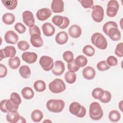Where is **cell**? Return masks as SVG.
<instances>
[{"instance_id":"obj_3","label":"cell","mask_w":123,"mask_h":123,"mask_svg":"<svg viewBox=\"0 0 123 123\" xmlns=\"http://www.w3.org/2000/svg\"><path fill=\"white\" fill-rule=\"evenodd\" d=\"M65 106L64 102L62 99H51L48 100L46 103L48 110L52 112L59 113L64 109Z\"/></svg>"},{"instance_id":"obj_25","label":"cell","mask_w":123,"mask_h":123,"mask_svg":"<svg viewBox=\"0 0 123 123\" xmlns=\"http://www.w3.org/2000/svg\"><path fill=\"white\" fill-rule=\"evenodd\" d=\"M21 94L24 98L30 99L34 96V92L33 89L30 87H25L21 91Z\"/></svg>"},{"instance_id":"obj_31","label":"cell","mask_w":123,"mask_h":123,"mask_svg":"<svg viewBox=\"0 0 123 123\" xmlns=\"http://www.w3.org/2000/svg\"><path fill=\"white\" fill-rule=\"evenodd\" d=\"M33 86L36 91L38 92H43L45 91L46 88L45 82L41 80H38L35 82Z\"/></svg>"},{"instance_id":"obj_20","label":"cell","mask_w":123,"mask_h":123,"mask_svg":"<svg viewBox=\"0 0 123 123\" xmlns=\"http://www.w3.org/2000/svg\"><path fill=\"white\" fill-rule=\"evenodd\" d=\"M68 34L72 37L77 38L82 34L81 28L77 25H72L68 29Z\"/></svg>"},{"instance_id":"obj_2","label":"cell","mask_w":123,"mask_h":123,"mask_svg":"<svg viewBox=\"0 0 123 123\" xmlns=\"http://www.w3.org/2000/svg\"><path fill=\"white\" fill-rule=\"evenodd\" d=\"M91 41L92 43L99 49H105L107 47V40L101 33H94L91 37Z\"/></svg>"},{"instance_id":"obj_29","label":"cell","mask_w":123,"mask_h":123,"mask_svg":"<svg viewBox=\"0 0 123 123\" xmlns=\"http://www.w3.org/2000/svg\"><path fill=\"white\" fill-rule=\"evenodd\" d=\"M31 119L36 123H38L41 121L43 118V114L42 112L39 110H34L31 115Z\"/></svg>"},{"instance_id":"obj_14","label":"cell","mask_w":123,"mask_h":123,"mask_svg":"<svg viewBox=\"0 0 123 123\" xmlns=\"http://www.w3.org/2000/svg\"><path fill=\"white\" fill-rule=\"evenodd\" d=\"M65 71V66L64 63L60 60L56 61L53 64L52 69V73L55 75H61Z\"/></svg>"},{"instance_id":"obj_24","label":"cell","mask_w":123,"mask_h":123,"mask_svg":"<svg viewBox=\"0 0 123 123\" xmlns=\"http://www.w3.org/2000/svg\"><path fill=\"white\" fill-rule=\"evenodd\" d=\"M20 115L17 111L8 112L6 116L7 121L11 123H16L19 122Z\"/></svg>"},{"instance_id":"obj_37","label":"cell","mask_w":123,"mask_h":123,"mask_svg":"<svg viewBox=\"0 0 123 123\" xmlns=\"http://www.w3.org/2000/svg\"><path fill=\"white\" fill-rule=\"evenodd\" d=\"M112 27H118V25L115 22L112 21H110L106 22L103 25L102 30L104 32V33L106 35H107L108 30Z\"/></svg>"},{"instance_id":"obj_1","label":"cell","mask_w":123,"mask_h":123,"mask_svg":"<svg viewBox=\"0 0 123 123\" xmlns=\"http://www.w3.org/2000/svg\"><path fill=\"white\" fill-rule=\"evenodd\" d=\"M89 115L91 119L98 121L102 118L103 111L100 105L97 102H93L90 104Z\"/></svg>"},{"instance_id":"obj_17","label":"cell","mask_w":123,"mask_h":123,"mask_svg":"<svg viewBox=\"0 0 123 123\" xmlns=\"http://www.w3.org/2000/svg\"><path fill=\"white\" fill-rule=\"evenodd\" d=\"M51 11L54 13H61L64 11V2L62 0H53L51 4Z\"/></svg>"},{"instance_id":"obj_8","label":"cell","mask_w":123,"mask_h":123,"mask_svg":"<svg viewBox=\"0 0 123 123\" xmlns=\"http://www.w3.org/2000/svg\"><path fill=\"white\" fill-rule=\"evenodd\" d=\"M119 8V5L117 0H110L107 5L106 14L109 17H114L116 15Z\"/></svg>"},{"instance_id":"obj_30","label":"cell","mask_w":123,"mask_h":123,"mask_svg":"<svg viewBox=\"0 0 123 123\" xmlns=\"http://www.w3.org/2000/svg\"><path fill=\"white\" fill-rule=\"evenodd\" d=\"M1 2L3 5L9 10L15 9L18 4L17 0H2Z\"/></svg>"},{"instance_id":"obj_21","label":"cell","mask_w":123,"mask_h":123,"mask_svg":"<svg viewBox=\"0 0 123 123\" xmlns=\"http://www.w3.org/2000/svg\"><path fill=\"white\" fill-rule=\"evenodd\" d=\"M42 29L44 35L46 37H51L53 36L55 32V27L49 22L43 24Z\"/></svg>"},{"instance_id":"obj_36","label":"cell","mask_w":123,"mask_h":123,"mask_svg":"<svg viewBox=\"0 0 123 123\" xmlns=\"http://www.w3.org/2000/svg\"><path fill=\"white\" fill-rule=\"evenodd\" d=\"M83 53L87 56L92 57L93 56L95 52V49L90 45H87L85 46L82 50Z\"/></svg>"},{"instance_id":"obj_47","label":"cell","mask_w":123,"mask_h":123,"mask_svg":"<svg viewBox=\"0 0 123 123\" xmlns=\"http://www.w3.org/2000/svg\"><path fill=\"white\" fill-rule=\"evenodd\" d=\"M14 29L19 34H23L26 30L25 26L21 23H17L14 25Z\"/></svg>"},{"instance_id":"obj_32","label":"cell","mask_w":123,"mask_h":123,"mask_svg":"<svg viewBox=\"0 0 123 123\" xmlns=\"http://www.w3.org/2000/svg\"><path fill=\"white\" fill-rule=\"evenodd\" d=\"M108 118L112 122H118L121 119V114L118 111L113 110L109 112Z\"/></svg>"},{"instance_id":"obj_43","label":"cell","mask_w":123,"mask_h":123,"mask_svg":"<svg viewBox=\"0 0 123 123\" xmlns=\"http://www.w3.org/2000/svg\"><path fill=\"white\" fill-rule=\"evenodd\" d=\"M80 2L81 5L85 9H93L94 6V2L92 0H82Z\"/></svg>"},{"instance_id":"obj_50","label":"cell","mask_w":123,"mask_h":123,"mask_svg":"<svg viewBox=\"0 0 123 123\" xmlns=\"http://www.w3.org/2000/svg\"><path fill=\"white\" fill-rule=\"evenodd\" d=\"M123 101H121V102L119 103V108H120V110H121V111H123V110H122V102Z\"/></svg>"},{"instance_id":"obj_45","label":"cell","mask_w":123,"mask_h":123,"mask_svg":"<svg viewBox=\"0 0 123 123\" xmlns=\"http://www.w3.org/2000/svg\"><path fill=\"white\" fill-rule=\"evenodd\" d=\"M29 32L30 36L34 35H41V32L39 28L35 25L29 27Z\"/></svg>"},{"instance_id":"obj_48","label":"cell","mask_w":123,"mask_h":123,"mask_svg":"<svg viewBox=\"0 0 123 123\" xmlns=\"http://www.w3.org/2000/svg\"><path fill=\"white\" fill-rule=\"evenodd\" d=\"M106 62L110 66H115L118 64V60L114 56H110L107 58Z\"/></svg>"},{"instance_id":"obj_13","label":"cell","mask_w":123,"mask_h":123,"mask_svg":"<svg viewBox=\"0 0 123 123\" xmlns=\"http://www.w3.org/2000/svg\"><path fill=\"white\" fill-rule=\"evenodd\" d=\"M22 18L23 22L27 26L30 27L34 25L35 19L33 14L29 11H25L22 13Z\"/></svg>"},{"instance_id":"obj_38","label":"cell","mask_w":123,"mask_h":123,"mask_svg":"<svg viewBox=\"0 0 123 123\" xmlns=\"http://www.w3.org/2000/svg\"><path fill=\"white\" fill-rule=\"evenodd\" d=\"M63 60L67 63H70L74 61V54L71 51H65L62 54Z\"/></svg>"},{"instance_id":"obj_7","label":"cell","mask_w":123,"mask_h":123,"mask_svg":"<svg viewBox=\"0 0 123 123\" xmlns=\"http://www.w3.org/2000/svg\"><path fill=\"white\" fill-rule=\"evenodd\" d=\"M53 23L62 29H64L68 27L70 24L69 18L65 16L55 15L52 18Z\"/></svg>"},{"instance_id":"obj_28","label":"cell","mask_w":123,"mask_h":123,"mask_svg":"<svg viewBox=\"0 0 123 123\" xmlns=\"http://www.w3.org/2000/svg\"><path fill=\"white\" fill-rule=\"evenodd\" d=\"M21 64V61L19 58L15 56L12 58H10L8 61V65L10 68L13 70L17 69Z\"/></svg>"},{"instance_id":"obj_19","label":"cell","mask_w":123,"mask_h":123,"mask_svg":"<svg viewBox=\"0 0 123 123\" xmlns=\"http://www.w3.org/2000/svg\"><path fill=\"white\" fill-rule=\"evenodd\" d=\"M82 74L85 79L90 80L95 77L96 71L93 67L87 66L83 69L82 71Z\"/></svg>"},{"instance_id":"obj_44","label":"cell","mask_w":123,"mask_h":123,"mask_svg":"<svg viewBox=\"0 0 123 123\" xmlns=\"http://www.w3.org/2000/svg\"><path fill=\"white\" fill-rule=\"evenodd\" d=\"M115 54L119 57H123V43L120 42L118 43L115 49Z\"/></svg>"},{"instance_id":"obj_15","label":"cell","mask_w":123,"mask_h":123,"mask_svg":"<svg viewBox=\"0 0 123 123\" xmlns=\"http://www.w3.org/2000/svg\"><path fill=\"white\" fill-rule=\"evenodd\" d=\"M37 55L33 52H25L22 55V60L28 64L35 63L37 60Z\"/></svg>"},{"instance_id":"obj_33","label":"cell","mask_w":123,"mask_h":123,"mask_svg":"<svg viewBox=\"0 0 123 123\" xmlns=\"http://www.w3.org/2000/svg\"><path fill=\"white\" fill-rule=\"evenodd\" d=\"M75 64L80 68L83 67L87 63V59L84 55H79L74 60Z\"/></svg>"},{"instance_id":"obj_49","label":"cell","mask_w":123,"mask_h":123,"mask_svg":"<svg viewBox=\"0 0 123 123\" xmlns=\"http://www.w3.org/2000/svg\"><path fill=\"white\" fill-rule=\"evenodd\" d=\"M7 74V69L6 67L0 63V78H4L5 77Z\"/></svg>"},{"instance_id":"obj_26","label":"cell","mask_w":123,"mask_h":123,"mask_svg":"<svg viewBox=\"0 0 123 123\" xmlns=\"http://www.w3.org/2000/svg\"><path fill=\"white\" fill-rule=\"evenodd\" d=\"M19 72L20 75L24 78L27 79L30 78L31 72L30 68L27 65H23L19 69Z\"/></svg>"},{"instance_id":"obj_35","label":"cell","mask_w":123,"mask_h":123,"mask_svg":"<svg viewBox=\"0 0 123 123\" xmlns=\"http://www.w3.org/2000/svg\"><path fill=\"white\" fill-rule=\"evenodd\" d=\"M104 93V90L99 87H97L94 88L92 92V97L96 99H100L102 96H103Z\"/></svg>"},{"instance_id":"obj_5","label":"cell","mask_w":123,"mask_h":123,"mask_svg":"<svg viewBox=\"0 0 123 123\" xmlns=\"http://www.w3.org/2000/svg\"><path fill=\"white\" fill-rule=\"evenodd\" d=\"M69 111L73 115L79 118H83L86 114V109L77 102H72L69 108Z\"/></svg>"},{"instance_id":"obj_42","label":"cell","mask_w":123,"mask_h":123,"mask_svg":"<svg viewBox=\"0 0 123 123\" xmlns=\"http://www.w3.org/2000/svg\"><path fill=\"white\" fill-rule=\"evenodd\" d=\"M111 98V93L107 90H104V93L102 97L99 100L103 103H107L110 101Z\"/></svg>"},{"instance_id":"obj_18","label":"cell","mask_w":123,"mask_h":123,"mask_svg":"<svg viewBox=\"0 0 123 123\" xmlns=\"http://www.w3.org/2000/svg\"><path fill=\"white\" fill-rule=\"evenodd\" d=\"M107 35L109 37L111 40L114 41H118L121 38V33L118 27H112L110 28L108 30Z\"/></svg>"},{"instance_id":"obj_22","label":"cell","mask_w":123,"mask_h":123,"mask_svg":"<svg viewBox=\"0 0 123 123\" xmlns=\"http://www.w3.org/2000/svg\"><path fill=\"white\" fill-rule=\"evenodd\" d=\"M30 41L32 46L35 48H40L43 45V41L41 35H34L31 36Z\"/></svg>"},{"instance_id":"obj_9","label":"cell","mask_w":123,"mask_h":123,"mask_svg":"<svg viewBox=\"0 0 123 123\" xmlns=\"http://www.w3.org/2000/svg\"><path fill=\"white\" fill-rule=\"evenodd\" d=\"M104 15L103 8L99 5H96L93 8L91 13L92 19L97 23H100L102 21Z\"/></svg>"},{"instance_id":"obj_27","label":"cell","mask_w":123,"mask_h":123,"mask_svg":"<svg viewBox=\"0 0 123 123\" xmlns=\"http://www.w3.org/2000/svg\"><path fill=\"white\" fill-rule=\"evenodd\" d=\"M15 16L12 13L8 12L4 14L2 17L3 22L8 25H12L15 21Z\"/></svg>"},{"instance_id":"obj_23","label":"cell","mask_w":123,"mask_h":123,"mask_svg":"<svg viewBox=\"0 0 123 123\" xmlns=\"http://www.w3.org/2000/svg\"><path fill=\"white\" fill-rule=\"evenodd\" d=\"M68 40V36L66 32L61 31L59 32L55 37V41L59 45L65 44Z\"/></svg>"},{"instance_id":"obj_11","label":"cell","mask_w":123,"mask_h":123,"mask_svg":"<svg viewBox=\"0 0 123 123\" xmlns=\"http://www.w3.org/2000/svg\"><path fill=\"white\" fill-rule=\"evenodd\" d=\"M16 53V50L14 47L12 46H8L4 49H0V61L3 58L7 57H14Z\"/></svg>"},{"instance_id":"obj_16","label":"cell","mask_w":123,"mask_h":123,"mask_svg":"<svg viewBox=\"0 0 123 123\" xmlns=\"http://www.w3.org/2000/svg\"><path fill=\"white\" fill-rule=\"evenodd\" d=\"M4 39L7 43L15 44L18 42V36L13 31L9 30L6 32L4 35Z\"/></svg>"},{"instance_id":"obj_10","label":"cell","mask_w":123,"mask_h":123,"mask_svg":"<svg viewBox=\"0 0 123 123\" xmlns=\"http://www.w3.org/2000/svg\"><path fill=\"white\" fill-rule=\"evenodd\" d=\"M39 63L42 69L45 71H49L52 70L53 67V60L48 56H42L40 57Z\"/></svg>"},{"instance_id":"obj_46","label":"cell","mask_w":123,"mask_h":123,"mask_svg":"<svg viewBox=\"0 0 123 123\" xmlns=\"http://www.w3.org/2000/svg\"><path fill=\"white\" fill-rule=\"evenodd\" d=\"M67 68H68V69L69 70V71L71 72H74V73H75L78 71L80 68V67H78L75 64L74 60L73 61H72L70 63H68Z\"/></svg>"},{"instance_id":"obj_34","label":"cell","mask_w":123,"mask_h":123,"mask_svg":"<svg viewBox=\"0 0 123 123\" xmlns=\"http://www.w3.org/2000/svg\"><path fill=\"white\" fill-rule=\"evenodd\" d=\"M64 79L67 83L70 84H73L76 81V75L74 72L68 71L64 75Z\"/></svg>"},{"instance_id":"obj_6","label":"cell","mask_w":123,"mask_h":123,"mask_svg":"<svg viewBox=\"0 0 123 123\" xmlns=\"http://www.w3.org/2000/svg\"><path fill=\"white\" fill-rule=\"evenodd\" d=\"M19 105L13 103L10 99L2 100L0 103V110L4 113L17 111Z\"/></svg>"},{"instance_id":"obj_4","label":"cell","mask_w":123,"mask_h":123,"mask_svg":"<svg viewBox=\"0 0 123 123\" xmlns=\"http://www.w3.org/2000/svg\"><path fill=\"white\" fill-rule=\"evenodd\" d=\"M49 88L51 92L58 94L65 90L66 85L63 80L60 78H56L49 83Z\"/></svg>"},{"instance_id":"obj_39","label":"cell","mask_w":123,"mask_h":123,"mask_svg":"<svg viewBox=\"0 0 123 123\" xmlns=\"http://www.w3.org/2000/svg\"><path fill=\"white\" fill-rule=\"evenodd\" d=\"M10 99L13 103L17 105H19L22 102L21 98L20 95L16 92H13L11 94Z\"/></svg>"},{"instance_id":"obj_41","label":"cell","mask_w":123,"mask_h":123,"mask_svg":"<svg viewBox=\"0 0 123 123\" xmlns=\"http://www.w3.org/2000/svg\"><path fill=\"white\" fill-rule=\"evenodd\" d=\"M17 47L20 50L25 51L29 49L30 45L27 41L25 40H21L18 42Z\"/></svg>"},{"instance_id":"obj_40","label":"cell","mask_w":123,"mask_h":123,"mask_svg":"<svg viewBox=\"0 0 123 123\" xmlns=\"http://www.w3.org/2000/svg\"><path fill=\"white\" fill-rule=\"evenodd\" d=\"M97 68L100 71H104L109 70L111 66L107 64L106 61H101L97 63Z\"/></svg>"},{"instance_id":"obj_12","label":"cell","mask_w":123,"mask_h":123,"mask_svg":"<svg viewBox=\"0 0 123 123\" xmlns=\"http://www.w3.org/2000/svg\"><path fill=\"white\" fill-rule=\"evenodd\" d=\"M52 14L51 10L47 8H44L38 10L36 13V16L37 19L41 21L47 20L50 17Z\"/></svg>"}]
</instances>
